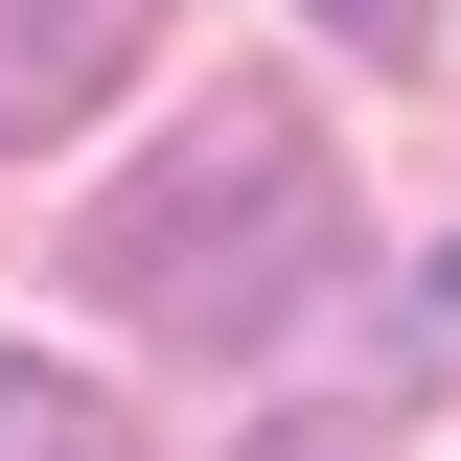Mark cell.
<instances>
[{"label":"cell","instance_id":"cell-1","mask_svg":"<svg viewBox=\"0 0 461 461\" xmlns=\"http://www.w3.org/2000/svg\"><path fill=\"white\" fill-rule=\"evenodd\" d=\"M323 254H346V162L300 139V93H208L185 139H139V162L93 185V230H69V277H93L139 346H254V323H300Z\"/></svg>","mask_w":461,"mask_h":461},{"label":"cell","instance_id":"cell-2","mask_svg":"<svg viewBox=\"0 0 461 461\" xmlns=\"http://www.w3.org/2000/svg\"><path fill=\"white\" fill-rule=\"evenodd\" d=\"M139 47H162V0H0V139H69Z\"/></svg>","mask_w":461,"mask_h":461},{"label":"cell","instance_id":"cell-3","mask_svg":"<svg viewBox=\"0 0 461 461\" xmlns=\"http://www.w3.org/2000/svg\"><path fill=\"white\" fill-rule=\"evenodd\" d=\"M0 461H139V438H115V393H69V369H0Z\"/></svg>","mask_w":461,"mask_h":461},{"label":"cell","instance_id":"cell-4","mask_svg":"<svg viewBox=\"0 0 461 461\" xmlns=\"http://www.w3.org/2000/svg\"><path fill=\"white\" fill-rule=\"evenodd\" d=\"M323 23H346V47H415V23H438V0H323Z\"/></svg>","mask_w":461,"mask_h":461}]
</instances>
